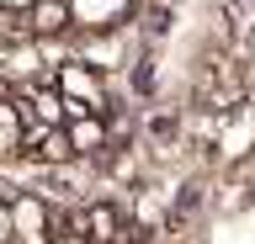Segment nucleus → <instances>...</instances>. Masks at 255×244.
I'll return each instance as SVG.
<instances>
[{
    "instance_id": "1",
    "label": "nucleus",
    "mask_w": 255,
    "mask_h": 244,
    "mask_svg": "<svg viewBox=\"0 0 255 244\" xmlns=\"http://www.w3.org/2000/svg\"><path fill=\"white\" fill-rule=\"evenodd\" d=\"M53 90L64 96V106H85V112H107V85H101V69L85 59H69V64L53 69Z\"/></svg>"
},
{
    "instance_id": "2",
    "label": "nucleus",
    "mask_w": 255,
    "mask_h": 244,
    "mask_svg": "<svg viewBox=\"0 0 255 244\" xmlns=\"http://www.w3.org/2000/svg\"><path fill=\"white\" fill-rule=\"evenodd\" d=\"M11 239L16 244H48L53 239V207L32 191L11 196Z\"/></svg>"
},
{
    "instance_id": "3",
    "label": "nucleus",
    "mask_w": 255,
    "mask_h": 244,
    "mask_svg": "<svg viewBox=\"0 0 255 244\" xmlns=\"http://www.w3.org/2000/svg\"><path fill=\"white\" fill-rule=\"evenodd\" d=\"M138 0H69V11H75V32H107L117 21H128Z\"/></svg>"
},
{
    "instance_id": "4",
    "label": "nucleus",
    "mask_w": 255,
    "mask_h": 244,
    "mask_svg": "<svg viewBox=\"0 0 255 244\" xmlns=\"http://www.w3.org/2000/svg\"><path fill=\"white\" fill-rule=\"evenodd\" d=\"M27 32L43 43V37H64L75 32V11H69V0H37L27 11Z\"/></svg>"
},
{
    "instance_id": "5",
    "label": "nucleus",
    "mask_w": 255,
    "mask_h": 244,
    "mask_svg": "<svg viewBox=\"0 0 255 244\" xmlns=\"http://www.w3.org/2000/svg\"><path fill=\"white\" fill-rule=\"evenodd\" d=\"M80 234L91 244H117V212L112 207H91L85 218H80Z\"/></svg>"
},
{
    "instance_id": "6",
    "label": "nucleus",
    "mask_w": 255,
    "mask_h": 244,
    "mask_svg": "<svg viewBox=\"0 0 255 244\" xmlns=\"http://www.w3.org/2000/svg\"><path fill=\"white\" fill-rule=\"evenodd\" d=\"M21 138H27V117L16 112L11 101H0V160H5V154H16V149H21Z\"/></svg>"
},
{
    "instance_id": "7",
    "label": "nucleus",
    "mask_w": 255,
    "mask_h": 244,
    "mask_svg": "<svg viewBox=\"0 0 255 244\" xmlns=\"http://www.w3.org/2000/svg\"><path fill=\"white\" fill-rule=\"evenodd\" d=\"M0 244H11V196L0 191Z\"/></svg>"
},
{
    "instance_id": "8",
    "label": "nucleus",
    "mask_w": 255,
    "mask_h": 244,
    "mask_svg": "<svg viewBox=\"0 0 255 244\" xmlns=\"http://www.w3.org/2000/svg\"><path fill=\"white\" fill-rule=\"evenodd\" d=\"M48 244H91V239H85L80 228H69V234H53V239H48Z\"/></svg>"
},
{
    "instance_id": "9",
    "label": "nucleus",
    "mask_w": 255,
    "mask_h": 244,
    "mask_svg": "<svg viewBox=\"0 0 255 244\" xmlns=\"http://www.w3.org/2000/svg\"><path fill=\"white\" fill-rule=\"evenodd\" d=\"M32 5H37V0H0V11H16V16H27Z\"/></svg>"
},
{
    "instance_id": "10",
    "label": "nucleus",
    "mask_w": 255,
    "mask_h": 244,
    "mask_svg": "<svg viewBox=\"0 0 255 244\" xmlns=\"http://www.w3.org/2000/svg\"><path fill=\"white\" fill-rule=\"evenodd\" d=\"M11 244H16V239H11Z\"/></svg>"
}]
</instances>
